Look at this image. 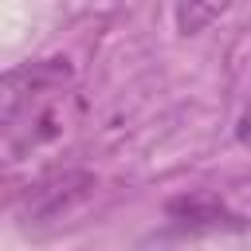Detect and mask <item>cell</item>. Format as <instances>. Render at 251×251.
Masks as SVG:
<instances>
[{
	"label": "cell",
	"mask_w": 251,
	"mask_h": 251,
	"mask_svg": "<svg viewBox=\"0 0 251 251\" xmlns=\"http://www.w3.org/2000/svg\"><path fill=\"white\" fill-rule=\"evenodd\" d=\"M90 192H94V176H90V173H82V169H63V173L43 176L39 184H31V192H27V216H31L35 224L59 220V216L75 212Z\"/></svg>",
	"instance_id": "6da1fadb"
},
{
	"label": "cell",
	"mask_w": 251,
	"mask_h": 251,
	"mask_svg": "<svg viewBox=\"0 0 251 251\" xmlns=\"http://www.w3.org/2000/svg\"><path fill=\"white\" fill-rule=\"evenodd\" d=\"M227 4H231V0H184V4L176 8V27H180L184 35H196V31L212 27V24L227 12Z\"/></svg>",
	"instance_id": "3957f363"
},
{
	"label": "cell",
	"mask_w": 251,
	"mask_h": 251,
	"mask_svg": "<svg viewBox=\"0 0 251 251\" xmlns=\"http://www.w3.org/2000/svg\"><path fill=\"white\" fill-rule=\"evenodd\" d=\"M169 216L176 224H188V227H243V220L235 212H227L220 200H208V196L169 200Z\"/></svg>",
	"instance_id": "7a4b0ae2"
}]
</instances>
